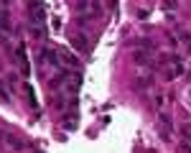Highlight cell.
Listing matches in <instances>:
<instances>
[{
    "label": "cell",
    "instance_id": "6da1fadb",
    "mask_svg": "<svg viewBox=\"0 0 191 153\" xmlns=\"http://www.w3.org/2000/svg\"><path fill=\"white\" fill-rule=\"evenodd\" d=\"M181 153H191V148H188V143H183V145H181Z\"/></svg>",
    "mask_w": 191,
    "mask_h": 153
}]
</instances>
